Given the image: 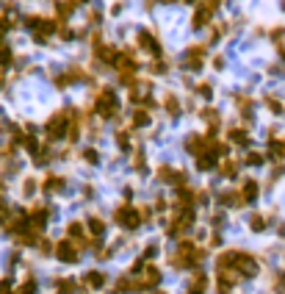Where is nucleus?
Segmentation results:
<instances>
[{
    "label": "nucleus",
    "mask_w": 285,
    "mask_h": 294,
    "mask_svg": "<svg viewBox=\"0 0 285 294\" xmlns=\"http://www.w3.org/2000/svg\"><path fill=\"white\" fill-rule=\"evenodd\" d=\"M136 45L142 50H147L150 56H155V59H160V42H158V36H152L150 31H138L136 36Z\"/></svg>",
    "instance_id": "9d476101"
},
{
    "label": "nucleus",
    "mask_w": 285,
    "mask_h": 294,
    "mask_svg": "<svg viewBox=\"0 0 285 294\" xmlns=\"http://www.w3.org/2000/svg\"><path fill=\"white\" fill-rule=\"evenodd\" d=\"M208 291V275L205 272H194L188 283V294H205Z\"/></svg>",
    "instance_id": "f3484780"
},
{
    "label": "nucleus",
    "mask_w": 285,
    "mask_h": 294,
    "mask_svg": "<svg viewBox=\"0 0 285 294\" xmlns=\"http://www.w3.org/2000/svg\"><path fill=\"white\" fill-rule=\"evenodd\" d=\"M205 45H191V48H186V56H183V67L191 72H200L202 64H205Z\"/></svg>",
    "instance_id": "6e6552de"
},
{
    "label": "nucleus",
    "mask_w": 285,
    "mask_h": 294,
    "mask_svg": "<svg viewBox=\"0 0 285 294\" xmlns=\"http://www.w3.org/2000/svg\"><path fill=\"white\" fill-rule=\"evenodd\" d=\"M205 255H208V252H205V247L194 244L191 239H183L178 244V250L172 252V258H169V261H172L174 269H196V266L205 261Z\"/></svg>",
    "instance_id": "f03ea898"
},
{
    "label": "nucleus",
    "mask_w": 285,
    "mask_h": 294,
    "mask_svg": "<svg viewBox=\"0 0 285 294\" xmlns=\"http://www.w3.org/2000/svg\"><path fill=\"white\" fill-rule=\"evenodd\" d=\"M216 169H219V172L224 175V178H230V180H232V178H238V169H241V164H238L236 158H222Z\"/></svg>",
    "instance_id": "6ab92c4d"
},
{
    "label": "nucleus",
    "mask_w": 285,
    "mask_h": 294,
    "mask_svg": "<svg viewBox=\"0 0 285 294\" xmlns=\"http://www.w3.org/2000/svg\"><path fill=\"white\" fill-rule=\"evenodd\" d=\"M86 230H89L92 247H97V241L106 236V222H102L100 216H89V219H86Z\"/></svg>",
    "instance_id": "f8f14e48"
},
{
    "label": "nucleus",
    "mask_w": 285,
    "mask_h": 294,
    "mask_svg": "<svg viewBox=\"0 0 285 294\" xmlns=\"http://www.w3.org/2000/svg\"><path fill=\"white\" fill-rule=\"evenodd\" d=\"M196 92H200L202 97H210V92H214V89H210V84H196Z\"/></svg>",
    "instance_id": "2f4dec72"
},
{
    "label": "nucleus",
    "mask_w": 285,
    "mask_h": 294,
    "mask_svg": "<svg viewBox=\"0 0 285 294\" xmlns=\"http://www.w3.org/2000/svg\"><path fill=\"white\" fill-rule=\"evenodd\" d=\"M266 108H272V114H282L285 106L277 100V97H266Z\"/></svg>",
    "instance_id": "a878e982"
},
{
    "label": "nucleus",
    "mask_w": 285,
    "mask_h": 294,
    "mask_svg": "<svg viewBox=\"0 0 285 294\" xmlns=\"http://www.w3.org/2000/svg\"><path fill=\"white\" fill-rule=\"evenodd\" d=\"M84 158H86L89 164H97V158H100V156H97V150H86V153H84Z\"/></svg>",
    "instance_id": "473e14b6"
},
{
    "label": "nucleus",
    "mask_w": 285,
    "mask_h": 294,
    "mask_svg": "<svg viewBox=\"0 0 285 294\" xmlns=\"http://www.w3.org/2000/svg\"><path fill=\"white\" fill-rule=\"evenodd\" d=\"M34 189H36V180L34 178L22 180V194H34Z\"/></svg>",
    "instance_id": "c756f323"
},
{
    "label": "nucleus",
    "mask_w": 285,
    "mask_h": 294,
    "mask_svg": "<svg viewBox=\"0 0 285 294\" xmlns=\"http://www.w3.org/2000/svg\"><path fill=\"white\" fill-rule=\"evenodd\" d=\"M36 247H39V252H42V255H50V252L56 250V244H53V241H48V239H42Z\"/></svg>",
    "instance_id": "cd10ccee"
},
{
    "label": "nucleus",
    "mask_w": 285,
    "mask_h": 294,
    "mask_svg": "<svg viewBox=\"0 0 285 294\" xmlns=\"http://www.w3.org/2000/svg\"><path fill=\"white\" fill-rule=\"evenodd\" d=\"M64 189H66V178H61V175H48V178L42 180L44 194H61Z\"/></svg>",
    "instance_id": "ddd939ff"
},
{
    "label": "nucleus",
    "mask_w": 285,
    "mask_h": 294,
    "mask_svg": "<svg viewBox=\"0 0 285 294\" xmlns=\"http://www.w3.org/2000/svg\"><path fill=\"white\" fill-rule=\"evenodd\" d=\"M224 0H202L200 6L194 9V17H191V25H194V31L205 28V25H210V20H214V12L222 6Z\"/></svg>",
    "instance_id": "423d86ee"
},
{
    "label": "nucleus",
    "mask_w": 285,
    "mask_h": 294,
    "mask_svg": "<svg viewBox=\"0 0 285 294\" xmlns=\"http://www.w3.org/2000/svg\"><path fill=\"white\" fill-rule=\"evenodd\" d=\"M116 142H119L122 150H130V147H133V144H130V133H128V131H119L116 133Z\"/></svg>",
    "instance_id": "bb28decb"
},
{
    "label": "nucleus",
    "mask_w": 285,
    "mask_h": 294,
    "mask_svg": "<svg viewBox=\"0 0 285 294\" xmlns=\"http://www.w3.org/2000/svg\"><path fill=\"white\" fill-rule=\"evenodd\" d=\"M92 114H97L100 120H116L119 114V100L114 86H100V92L94 95V103H92Z\"/></svg>",
    "instance_id": "7ed1b4c3"
},
{
    "label": "nucleus",
    "mask_w": 285,
    "mask_h": 294,
    "mask_svg": "<svg viewBox=\"0 0 285 294\" xmlns=\"http://www.w3.org/2000/svg\"><path fill=\"white\" fill-rule=\"evenodd\" d=\"M48 219H50L48 205H34V208L28 211V225H30V230H36L39 236H42L44 228H48Z\"/></svg>",
    "instance_id": "1a4fd4ad"
},
{
    "label": "nucleus",
    "mask_w": 285,
    "mask_h": 294,
    "mask_svg": "<svg viewBox=\"0 0 285 294\" xmlns=\"http://www.w3.org/2000/svg\"><path fill=\"white\" fill-rule=\"evenodd\" d=\"M164 111H166L169 117H178L180 111H183V106H180V100H178V95H172L169 92L166 97H164Z\"/></svg>",
    "instance_id": "aec40b11"
},
{
    "label": "nucleus",
    "mask_w": 285,
    "mask_h": 294,
    "mask_svg": "<svg viewBox=\"0 0 285 294\" xmlns=\"http://www.w3.org/2000/svg\"><path fill=\"white\" fill-rule=\"evenodd\" d=\"M114 222H116L122 230H136L138 225L144 222L142 208H136V205H130V203H122L119 208H114Z\"/></svg>",
    "instance_id": "39448f33"
},
{
    "label": "nucleus",
    "mask_w": 285,
    "mask_h": 294,
    "mask_svg": "<svg viewBox=\"0 0 285 294\" xmlns=\"http://www.w3.org/2000/svg\"><path fill=\"white\" fill-rule=\"evenodd\" d=\"M150 70H152V72H158V75H164V72H166L169 70V64H166V61H152V64H150Z\"/></svg>",
    "instance_id": "c85d7f7f"
},
{
    "label": "nucleus",
    "mask_w": 285,
    "mask_h": 294,
    "mask_svg": "<svg viewBox=\"0 0 285 294\" xmlns=\"http://www.w3.org/2000/svg\"><path fill=\"white\" fill-rule=\"evenodd\" d=\"M216 269H232L244 280V277H258L260 261H258V255H252L246 250H224L216 258Z\"/></svg>",
    "instance_id": "f257e3e1"
},
{
    "label": "nucleus",
    "mask_w": 285,
    "mask_h": 294,
    "mask_svg": "<svg viewBox=\"0 0 285 294\" xmlns=\"http://www.w3.org/2000/svg\"><path fill=\"white\" fill-rule=\"evenodd\" d=\"M250 228L255 230V233H263V230L268 228V214H252L250 216Z\"/></svg>",
    "instance_id": "4be33fe9"
},
{
    "label": "nucleus",
    "mask_w": 285,
    "mask_h": 294,
    "mask_svg": "<svg viewBox=\"0 0 285 294\" xmlns=\"http://www.w3.org/2000/svg\"><path fill=\"white\" fill-rule=\"evenodd\" d=\"M0 294H14L12 291V280H8V277H3V280H0Z\"/></svg>",
    "instance_id": "7c9ffc66"
},
{
    "label": "nucleus",
    "mask_w": 285,
    "mask_h": 294,
    "mask_svg": "<svg viewBox=\"0 0 285 294\" xmlns=\"http://www.w3.org/2000/svg\"><path fill=\"white\" fill-rule=\"evenodd\" d=\"M75 114H78L75 108H61V111H56V114L44 122V136H48V142H61V139H66Z\"/></svg>",
    "instance_id": "20e7f679"
},
{
    "label": "nucleus",
    "mask_w": 285,
    "mask_h": 294,
    "mask_svg": "<svg viewBox=\"0 0 285 294\" xmlns=\"http://www.w3.org/2000/svg\"><path fill=\"white\" fill-rule=\"evenodd\" d=\"M80 252H84V250H80L72 239H61L58 244H56L53 255L61 261V264H78V261H80Z\"/></svg>",
    "instance_id": "0eeeda50"
},
{
    "label": "nucleus",
    "mask_w": 285,
    "mask_h": 294,
    "mask_svg": "<svg viewBox=\"0 0 285 294\" xmlns=\"http://www.w3.org/2000/svg\"><path fill=\"white\" fill-rule=\"evenodd\" d=\"M238 192H241L244 203L250 205V203H255V200H258V194H260V186H258V180L246 178V180L241 183V189H238Z\"/></svg>",
    "instance_id": "2eb2a0df"
},
{
    "label": "nucleus",
    "mask_w": 285,
    "mask_h": 294,
    "mask_svg": "<svg viewBox=\"0 0 285 294\" xmlns=\"http://www.w3.org/2000/svg\"><path fill=\"white\" fill-rule=\"evenodd\" d=\"M12 61H14L12 48H8V45H0V67H8Z\"/></svg>",
    "instance_id": "b1692460"
},
{
    "label": "nucleus",
    "mask_w": 285,
    "mask_h": 294,
    "mask_svg": "<svg viewBox=\"0 0 285 294\" xmlns=\"http://www.w3.org/2000/svg\"><path fill=\"white\" fill-rule=\"evenodd\" d=\"M14 294H39V286H36L34 277H28V280H22L17 288H14Z\"/></svg>",
    "instance_id": "5701e85b"
},
{
    "label": "nucleus",
    "mask_w": 285,
    "mask_h": 294,
    "mask_svg": "<svg viewBox=\"0 0 285 294\" xmlns=\"http://www.w3.org/2000/svg\"><path fill=\"white\" fill-rule=\"evenodd\" d=\"M106 280H108V277L106 275H102V272H86V275H84V288H92V291H97V288H102V286H106Z\"/></svg>",
    "instance_id": "a211bd4d"
},
{
    "label": "nucleus",
    "mask_w": 285,
    "mask_h": 294,
    "mask_svg": "<svg viewBox=\"0 0 285 294\" xmlns=\"http://www.w3.org/2000/svg\"><path fill=\"white\" fill-rule=\"evenodd\" d=\"M155 294H166V291H155Z\"/></svg>",
    "instance_id": "f704fd0d"
},
{
    "label": "nucleus",
    "mask_w": 285,
    "mask_h": 294,
    "mask_svg": "<svg viewBox=\"0 0 285 294\" xmlns=\"http://www.w3.org/2000/svg\"><path fill=\"white\" fill-rule=\"evenodd\" d=\"M227 144H236V147H250V131H246V125L227 128Z\"/></svg>",
    "instance_id": "9b49d317"
},
{
    "label": "nucleus",
    "mask_w": 285,
    "mask_h": 294,
    "mask_svg": "<svg viewBox=\"0 0 285 294\" xmlns=\"http://www.w3.org/2000/svg\"><path fill=\"white\" fill-rule=\"evenodd\" d=\"M244 161L250 164V167H260V164L266 161V156H263V153H246V158H244Z\"/></svg>",
    "instance_id": "393cba45"
},
{
    "label": "nucleus",
    "mask_w": 285,
    "mask_h": 294,
    "mask_svg": "<svg viewBox=\"0 0 285 294\" xmlns=\"http://www.w3.org/2000/svg\"><path fill=\"white\" fill-rule=\"evenodd\" d=\"M78 291V283L72 277H58L56 280V294H75Z\"/></svg>",
    "instance_id": "412c9836"
},
{
    "label": "nucleus",
    "mask_w": 285,
    "mask_h": 294,
    "mask_svg": "<svg viewBox=\"0 0 285 294\" xmlns=\"http://www.w3.org/2000/svg\"><path fill=\"white\" fill-rule=\"evenodd\" d=\"M150 122H152V114H150V108H144V106L133 108V114H130V128H147Z\"/></svg>",
    "instance_id": "dca6fc26"
},
{
    "label": "nucleus",
    "mask_w": 285,
    "mask_h": 294,
    "mask_svg": "<svg viewBox=\"0 0 285 294\" xmlns=\"http://www.w3.org/2000/svg\"><path fill=\"white\" fill-rule=\"evenodd\" d=\"M180 3H194V0H180Z\"/></svg>",
    "instance_id": "72a5a7b5"
},
{
    "label": "nucleus",
    "mask_w": 285,
    "mask_h": 294,
    "mask_svg": "<svg viewBox=\"0 0 285 294\" xmlns=\"http://www.w3.org/2000/svg\"><path fill=\"white\" fill-rule=\"evenodd\" d=\"M219 203L224 205V208H244V205H246L238 189H227V192H222L219 194Z\"/></svg>",
    "instance_id": "4468645a"
}]
</instances>
